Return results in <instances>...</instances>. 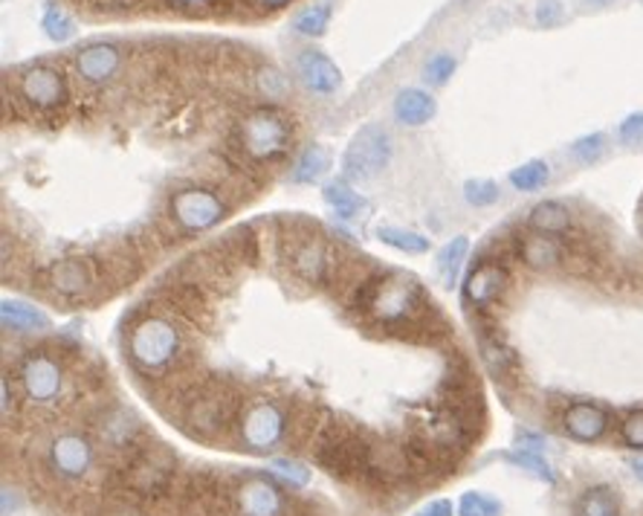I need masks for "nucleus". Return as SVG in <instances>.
Instances as JSON below:
<instances>
[{"label": "nucleus", "instance_id": "nucleus-41", "mask_svg": "<svg viewBox=\"0 0 643 516\" xmlns=\"http://www.w3.org/2000/svg\"><path fill=\"white\" fill-rule=\"evenodd\" d=\"M464 197L473 206H493L499 201V183L487 178H476L464 183Z\"/></svg>", "mask_w": 643, "mask_h": 516}, {"label": "nucleus", "instance_id": "nucleus-31", "mask_svg": "<svg viewBox=\"0 0 643 516\" xmlns=\"http://www.w3.org/2000/svg\"><path fill=\"white\" fill-rule=\"evenodd\" d=\"M322 197H325V204L331 206L339 218H345V221H348V218H357L362 209H369L365 197H360V192H353L351 183H348L345 178L325 183Z\"/></svg>", "mask_w": 643, "mask_h": 516}, {"label": "nucleus", "instance_id": "nucleus-20", "mask_svg": "<svg viewBox=\"0 0 643 516\" xmlns=\"http://www.w3.org/2000/svg\"><path fill=\"white\" fill-rule=\"evenodd\" d=\"M93 261H97L102 287H111V291H114V287L131 285V282L140 279L145 256L133 247V241H125V244H114V247L99 249L97 256H93Z\"/></svg>", "mask_w": 643, "mask_h": 516}, {"label": "nucleus", "instance_id": "nucleus-45", "mask_svg": "<svg viewBox=\"0 0 643 516\" xmlns=\"http://www.w3.org/2000/svg\"><path fill=\"white\" fill-rule=\"evenodd\" d=\"M256 88L261 96L282 99L287 93V79L279 70H273V67H265V70L256 73Z\"/></svg>", "mask_w": 643, "mask_h": 516}, {"label": "nucleus", "instance_id": "nucleus-36", "mask_svg": "<svg viewBox=\"0 0 643 516\" xmlns=\"http://www.w3.org/2000/svg\"><path fill=\"white\" fill-rule=\"evenodd\" d=\"M551 180V169L545 160H528L522 163L519 169L511 171V186L516 192H537Z\"/></svg>", "mask_w": 643, "mask_h": 516}, {"label": "nucleus", "instance_id": "nucleus-24", "mask_svg": "<svg viewBox=\"0 0 643 516\" xmlns=\"http://www.w3.org/2000/svg\"><path fill=\"white\" fill-rule=\"evenodd\" d=\"M565 256H568L565 241L554 238V235H542V232L530 230L516 238V258L525 268L537 270V273L565 268Z\"/></svg>", "mask_w": 643, "mask_h": 516}, {"label": "nucleus", "instance_id": "nucleus-54", "mask_svg": "<svg viewBox=\"0 0 643 516\" xmlns=\"http://www.w3.org/2000/svg\"><path fill=\"white\" fill-rule=\"evenodd\" d=\"M591 3H612V0H591Z\"/></svg>", "mask_w": 643, "mask_h": 516}, {"label": "nucleus", "instance_id": "nucleus-29", "mask_svg": "<svg viewBox=\"0 0 643 516\" xmlns=\"http://www.w3.org/2000/svg\"><path fill=\"white\" fill-rule=\"evenodd\" d=\"M0 320H3V328L21 331V334L50 331V317L44 311H38L36 305L15 302V299H3V305H0Z\"/></svg>", "mask_w": 643, "mask_h": 516}, {"label": "nucleus", "instance_id": "nucleus-19", "mask_svg": "<svg viewBox=\"0 0 643 516\" xmlns=\"http://www.w3.org/2000/svg\"><path fill=\"white\" fill-rule=\"evenodd\" d=\"M177 276L197 285L203 294H223V291H230L235 268L221 256V249L209 247L185 258Z\"/></svg>", "mask_w": 643, "mask_h": 516}, {"label": "nucleus", "instance_id": "nucleus-10", "mask_svg": "<svg viewBox=\"0 0 643 516\" xmlns=\"http://www.w3.org/2000/svg\"><path fill=\"white\" fill-rule=\"evenodd\" d=\"M227 201H223L215 189L206 186H183L175 189L168 195L166 218L175 223L183 235H194V232L211 230L215 223H221L227 218Z\"/></svg>", "mask_w": 643, "mask_h": 516}, {"label": "nucleus", "instance_id": "nucleus-51", "mask_svg": "<svg viewBox=\"0 0 643 516\" xmlns=\"http://www.w3.org/2000/svg\"><path fill=\"white\" fill-rule=\"evenodd\" d=\"M0 398H3V421H10V415L15 412V401H12V395H10V374H3V383H0Z\"/></svg>", "mask_w": 643, "mask_h": 516}, {"label": "nucleus", "instance_id": "nucleus-38", "mask_svg": "<svg viewBox=\"0 0 643 516\" xmlns=\"http://www.w3.org/2000/svg\"><path fill=\"white\" fill-rule=\"evenodd\" d=\"M41 27H44L47 38H53V41H59V44H62V41H70V38L76 36V24H73V18L62 10V7H55V3H50V7L44 10Z\"/></svg>", "mask_w": 643, "mask_h": 516}, {"label": "nucleus", "instance_id": "nucleus-21", "mask_svg": "<svg viewBox=\"0 0 643 516\" xmlns=\"http://www.w3.org/2000/svg\"><path fill=\"white\" fill-rule=\"evenodd\" d=\"M93 429H97V436L105 441V447H111L116 453H131L142 438L140 418H137L131 410L119 407V403H111L107 410L99 412Z\"/></svg>", "mask_w": 643, "mask_h": 516}, {"label": "nucleus", "instance_id": "nucleus-18", "mask_svg": "<svg viewBox=\"0 0 643 516\" xmlns=\"http://www.w3.org/2000/svg\"><path fill=\"white\" fill-rule=\"evenodd\" d=\"M97 462V447L79 429H67L50 441V464L62 479H85Z\"/></svg>", "mask_w": 643, "mask_h": 516}, {"label": "nucleus", "instance_id": "nucleus-35", "mask_svg": "<svg viewBox=\"0 0 643 516\" xmlns=\"http://www.w3.org/2000/svg\"><path fill=\"white\" fill-rule=\"evenodd\" d=\"M327 24H331V3H313L308 10H301L296 18H293V29L299 36L319 38L327 33Z\"/></svg>", "mask_w": 643, "mask_h": 516}, {"label": "nucleus", "instance_id": "nucleus-8", "mask_svg": "<svg viewBox=\"0 0 643 516\" xmlns=\"http://www.w3.org/2000/svg\"><path fill=\"white\" fill-rule=\"evenodd\" d=\"M291 436V410L270 395H253L241 403L235 438L247 453H273Z\"/></svg>", "mask_w": 643, "mask_h": 516}, {"label": "nucleus", "instance_id": "nucleus-40", "mask_svg": "<svg viewBox=\"0 0 643 516\" xmlns=\"http://www.w3.org/2000/svg\"><path fill=\"white\" fill-rule=\"evenodd\" d=\"M273 473L293 490L305 488L310 481L308 464H301L299 459H273Z\"/></svg>", "mask_w": 643, "mask_h": 516}, {"label": "nucleus", "instance_id": "nucleus-37", "mask_svg": "<svg viewBox=\"0 0 643 516\" xmlns=\"http://www.w3.org/2000/svg\"><path fill=\"white\" fill-rule=\"evenodd\" d=\"M507 462L516 464V467H522V470H528L530 476H537L539 481H545V485H554L556 481V473L554 467L545 462V455L537 453V450H513V453L504 455Z\"/></svg>", "mask_w": 643, "mask_h": 516}, {"label": "nucleus", "instance_id": "nucleus-28", "mask_svg": "<svg viewBox=\"0 0 643 516\" xmlns=\"http://www.w3.org/2000/svg\"><path fill=\"white\" fill-rule=\"evenodd\" d=\"M435 114H438V102H435V99L429 96L426 90L406 88L397 93V99H395L397 122L417 128V125L429 122Z\"/></svg>", "mask_w": 643, "mask_h": 516}, {"label": "nucleus", "instance_id": "nucleus-2", "mask_svg": "<svg viewBox=\"0 0 643 516\" xmlns=\"http://www.w3.org/2000/svg\"><path fill=\"white\" fill-rule=\"evenodd\" d=\"M125 351L142 377H163L185 360V331L171 317L149 308L131 322Z\"/></svg>", "mask_w": 643, "mask_h": 516}, {"label": "nucleus", "instance_id": "nucleus-1", "mask_svg": "<svg viewBox=\"0 0 643 516\" xmlns=\"http://www.w3.org/2000/svg\"><path fill=\"white\" fill-rule=\"evenodd\" d=\"M365 325L403 337L435 305L426 299L421 282L397 270H374L348 302Z\"/></svg>", "mask_w": 643, "mask_h": 516}, {"label": "nucleus", "instance_id": "nucleus-6", "mask_svg": "<svg viewBox=\"0 0 643 516\" xmlns=\"http://www.w3.org/2000/svg\"><path fill=\"white\" fill-rule=\"evenodd\" d=\"M119 488L133 499L168 496L177 479V459L166 444H137L116 470Z\"/></svg>", "mask_w": 643, "mask_h": 516}, {"label": "nucleus", "instance_id": "nucleus-26", "mask_svg": "<svg viewBox=\"0 0 643 516\" xmlns=\"http://www.w3.org/2000/svg\"><path fill=\"white\" fill-rule=\"evenodd\" d=\"M215 247L221 249V256L232 268H253L261 258V235L256 232V227H239V230L227 232Z\"/></svg>", "mask_w": 643, "mask_h": 516}, {"label": "nucleus", "instance_id": "nucleus-47", "mask_svg": "<svg viewBox=\"0 0 643 516\" xmlns=\"http://www.w3.org/2000/svg\"><path fill=\"white\" fill-rule=\"evenodd\" d=\"M565 18V10H563V3L560 0H539V7H537V24L539 27H556L560 21Z\"/></svg>", "mask_w": 643, "mask_h": 516}, {"label": "nucleus", "instance_id": "nucleus-11", "mask_svg": "<svg viewBox=\"0 0 643 516\" xmlns=\"http://www.w3.org/2000/svg\"><path fill=\"white\" fill-rule=\"evenodd\" d=\"M151 305H154L151 311L166 313L175 322H180L183 328L203 331V334L215 322V313L209 308V294H203L201 287L192 285V282H183L180 276H175V282H166L159 287Z\"/></svg>", "mask_w": 643, "mask_h": 516}, {"label": "nucleus", "instance_id": "nucleus-23", "mask_svg": "<svg viewBox=\"0 0 643 516\" xmlns=\"http://www.w3.org/2000/svg\"><path fill=\"white\" fill-rule=\"evenodd\" d=\"M293 70L301 85L317 96H331L343 85V70L319 50H299L293 59Z\"/></svg>", "mask_w": 643, "mask_h": 516}, {"label": "nucleus", "instance_id": "nucleus-27", "mask_svg": "<svg viewBox=\"0 0 643 516\" xmlns=\"http://www.w3.org/2000/svg\"><path fill=\"white\" fill-rule=\"evenodd\" d=\"M528 227L533 232H542V235L563 238V235L574 232V212L560 201H542L528 212Z\"/></svg>", "mask_w": 643, "mask_h": 516}, {"label": "nucleus", "instance_id": "nucleus-48", "mask_svg": "<svg viewBox=\"0 0 643 516\" xmlns=\"http://www.w3.org/2000/svg\"><path fill=\"white\" fill-rule=\"evenodd\" d=\"M102 516H145L140 511V507L133 505V502H128V499H116V502H111V505L105 507V514Z\"/></svg>", "mask_w": 643, "mask_h": 516}, {"label": "nucleus", "instance_id": "nucleus-44", "mask_svg": "<svg viewBox=\"0 0 643 516\" xmlns=\"http://www.w3.org/2000/svg\"><path fill=\"white\" fill-rule=\"evenodd\" d=\"M620 438L629 450L643 453V410H632L620 421Z\"/></svg>", "mask_w": 643, "mask_h": 516}, {"label": "nucleus", "instance_id": "nucleus-32", "mask_svg": "<svg viewBox=\"0 0 643 516\" xmlns=\"http://www.w3.org/2000/svg\"><path fill=\"white\" fill-rule=\"evenodd\" d=\"M377 238L388 247L400 249V253H409V256H421L429 249V238L421 235V232L403 230V227H395V223H380L377 227Z\"/></svg>", "mask_w": 643, "mask_h": 516}, {"label": "nucleus", "instance_id": "nucleus-25", "mask_svg": "<svg viewBox=\"0 0 643 516\" xmlns=\"http://www.w3.org/2000/svg\"><path fill=\"white\" fill-rule=\"evenodd\" d=\"M123 67V50L116 44H90L76 55V73L88 85H105Z\"/></svg>", "mask_w": 643, "mask_h": 516}, {"label": "nucleus", "instance_id": "nucleus-4", "mask_svg": "<svg viewBox=\"0 0 643 516\" xmlns=\"http://www.w3.org/2000/svg\"><path fill=\"white\" fill-rule=\"evenodd\" d=\"M275 258L305 285H325L334 241H327L325 232L308 218H284L275 221Z\"/></svg>", "mask_w": 643, "mask_h": 516}, {"label": "nucleus", "instance_id": "nucleus-7", "mask_svg": "<svg viewBox=\"0 0 643 516\" xmlns=\"http://www.w3.org/2000/svg\"><path fill=\"white\" fill-rule=\"evenodd\" d=\"M371 441L362 436L360 429L348 427V424H336L331 415L325 424L319 427L313 444H310V455L313 462L327 470L336 479H357L360 481L365 464H369Z\"/></svg>", "mask_w": 643, "mask_h": 516}, {"label": "nucleus", "instance_id": "nucleus-14", "mask_svg": "<svg viewBox=\"0 0 643 516\" xmlns=\"http://www.w3.org/2000/svg\"><path fill=\"white\" fill-rule=\"evenodd\" d=\"M235 516H291V502L270 476H247L230 493Z\"/></svg>", "mask_w": 643, "mask_h": 516}, {"label": "nucleus", "instance_id": "nucleus-42", "mask_svg": "<svg viewBox=\"0 0 643 516\" xmlns=\"http://www.w3.org/2000/svg\"><path fill=\"white\" fill-rule=\"evenodd\" d=\"M603 152H606V134L580 137V140L571 145L574 160L582 163V166H591V163H597L600 157H603Z\"/></svg>", "mask_w": 643, "mask_h": 516}, {"label": "nucleus", "instance_id": "nucleus-17", "mask_svg": "<svg viewBox=\"0 0 643 516\" xmlns=\"http://www.w3.org/2000/svg\"><path fill=\"white\" fill-rule=\"evenodd\" d=\"M485 320L478 325V354H481V363H485L487 374L493 377L496 383H516L522 374V363L516 348L504 339L502 328L487 322V311H478Z\"/></svg>", "mask_w": 643, "mask_h": 516}, {"label": "nucleus", "instance_id": "nucleus-5", "mask_svg": "<svg viewBox=\"0 0 643 516\" xmlns=\"http://www.w3.org/2000/svg\"><path fill=\"white\" fill-rule=\"evenodd\" d=\"M235 152L253 166H273L282 163L293 149L291 116L279 107L261 105L241 116L235 125Z\"/></svg>", "mask_w": 643, "mask_h": 516}, {"label": "nucleus", "instance_id": "nucleus-49", "mask_svg": "<svg viewBox=\"0 0 643 516\" xmlns=\"http://www.w3.org/2000/svg\"><path fill=\"white\" fill-rule=\"evenodd\" d=\"M175 3L177 10H183V12H192V15H197V12H209L215 10L221 0H171Z\"/></svg>", "mask_w": 643, "mask_h": 516}, {"label": "nucleus", "instance_id": "nucleus-3", "mask_svg": "<svg viewBox=\"0 0 643 516\" xmlns=\"http://www.w3.org/2000/svg\"><path fill=\"white\" fill-rule=\"evenodd\" d=\"M241 403L244 401H241L235 386H230V383L201 380L180 401L175 418L180 421V429L185 436L197 438V441H215V438L227 436L230 429H235Z\"/></svg>", "mask_w": 643, "mask_h": 516}, {"label": "nucleus", "instance_id": "nucleus-13", "mask_svg": "<svg viewBox=\"0 0 643 516\" xmlns=\"http://www.w3.org/2000/svg\"><path fill=\"white\" fill-rule=\"evenodd\" d=\"M391 134H388L383 125H365L353 134L351 145L343 157V169L345 178L351 180H369L377 178L380 171L386 169L388 160H391Z\"/></svg>", "mask_w": 643, "mask_h": 516}, {"label": "nucleus", "instance_id": "nucleus-12", "mask_svg": "<svg viewBox=\"0 0 643 516\" xmlns=\"http://www.w3.org/2000/svg\"><path fill=\"white\" fill-rule=\"evenodd\" d=\"M41 282L50 294L67 299V302H85L102 291L97 261L85 256L59 258L41 273Z\"/></svg>", "mask_w": 643, "mask_h": 516}, {"label": "nucleus", "instance_id": "nucleus-30", "mask_svg": "<svg viewBox=\"0 0 643 516\" xmlns=\"http://www.w3.org/2000/svg\"><path fill=\"white\" fill-rule=\"evenodd\" d=\"M574 516H620V496L608 485H591L574 502Z\"/></svg>", "mask_w": 643, "mask_h": 516}, {"label": "nucleus", "instance_id": "nucleus-9", "mask_svg": "<svg viewBox=\"0 0 643 516\" xmlns=\"http://www.w3.org/2000/svg\"><path fill=\"white\" fill-rule=\"evenodd\" d=\"M15 377L21 383V392L33 407H53L67 392V369L64 357L50 351V348H33L21 357L15 365Z\"/></svg>", "mask_w": 643, "mask_h": 516}, {"label": "nucleus", "instance_id": "nucleus-22", "mask_svg": "<svg viewBox=\"0 0 643 516\" xmlns=\"http://www.w3.org/2000/svg\"><path fill=\"white\" fill-rule=\"evenodd\" d=\"M560 424H563L565 436L574 438V441L594 444V441L606 436L608 427H612V418H608V412L600 403L571 401L560 415Z\"/></svg>", "mask_w": 643, "mask_h": 516}, {"label": "nucleus", "instance_id": "nucleus-43", "mask_svg": "<svg viewBox=\"0 0 643 516\" xmlns=\"http://www.w3.org/2000/svg\"><path fill=\"white\" fill-rule=\"evenodd\" d=\"M452 73H455V59L450 53H435L423 67V79L429 85H447Z\"/></svg>", "mask_w": 643, "mask_h": 516}, {"label": "nucleus", "instance_id": "nucleus-15", "mask_svg": "<svg viewBox=\"0 0 643 516\" xmlns=\"http://www.w3.org/2000/svg\"><path fill=\"white\" fill-rule=\"evenodd\" d=\"M15 88H18V96L24 105H29L33 111H41V114H50V111H59V107L67 105V81L55 67H47V64H36L29 67L15 79Z\"/></svg>", "mask_w": 643, "mask_h": 516}, {"label": "nucleus", "instance_id": "nucleus-52", "mask_svg": "<svg viewBox=\"0 0 643 516\" xmlns=\"http://www.w3.org/2000/svg\"><path fill=\"white\" fill-rule=\"evenodd\" d=\"M258 7L267 12H275V10H284V7H291L293 0H256Z\"/></svg>", "mask_w": 643, "mask_h": 516}, {"label": "nucleus", "instance_id": "nucleus-39", "mask_svg": "<svg viewBox=\"0 0 643 516\" xmlns=\"http://www.w3.org/2000/svg\"><path fill=\"white\" fill-rule=\"evenodd\" d=\"M459 514L461 516H502V505H499L493 496H487V493L470 490V493L461 496Z\"/></svg>", "mask_w": 643, "mask_h": 516}, {"label": "nucleus", "instance_id": "nucleus-53", "mask_svg": "<svg viewBox=\"0 0 643 516\" xmlns=\"http://www.w3.org/2000/svg\"><path fill=\"white\" fill-rule=\"evenodd\" d=\"M629 470L638 481H643V453H638L634 459H629Z\"/></svg>", "mask_w": 643, "mask_h": 516}, {"label": "nucleus", "instance_id": "nucleus-46", "mask_svg": "<svg viewBox=\"0 0 643 516\" xmlns=\"http://www.w3.org/2000/svg\"><path fill=\"white\" fill-rule=\"evenodd\" d=\"M617 137L623 145H643V114H629L623 122L617 125Z\"/></svg>", "mask_w": 643, "mask_h": 516}, {"label": "nucleus", "instance_id": "nucleus-50", "mask_svg": "<svg viewBox=\"0 0 643 516\" xmlns=\"http://www.w3.org/2000/svg\"><path fill=\"white\" fill-rule=\"evenodd\" d=\"M452 514H455V511H452L450 499H435V502H429V505H423L414 516H452Z\"/></svg>", "mask_w": 643, "mask_h": 516}, {"label": "nucleus", "instance_id": "nucleus-34", "mask_svg": "<svg viewBox=\"0 0 643 516\" xmlns=\"http://www.w3.org/2000/svg\"><path fill=\"white\" fill-rule=\"evenodd\" d=\"M331 169V154L322 145H310L301 152V157L296 160V169H293V180L296 183H313L319 180L325 171Z\"/></svg>", "mask_w": 643, "mask_h": 516}, {"label": "nucleus", "instance_id": "nucleus-33", "mask_svg": "<svg viewBox=\"0 0 643 516\" xmlns=\"http://www.w3.org/2000/svg\"><path fill=\"white\" fill-rule=\"evenodd\" d=\"M470 253V241L467 235H459V238H452L447 247L438 253V273H441L443 285L452 287L459 282V273L464 268V258Z\"/></svg>", "mask_w": 643, "mask_h": 516}, {"label": "nucleus", "instance_id": "nucleus-16", "mask_svg": "<svg viewBox=\"0 0 643 516\" xmlns=\"http://www.w3.org/2000/svg\"><path fill=\"white\" fill-rule=\"evenodd\" d=\"M511 291V270L507 261L493 258H478L473 270L464 279V302L476 311H490L502 302L504 294Z\"/></svg>", "mask_w": 643, "mask_h": 516}]
</instances>
